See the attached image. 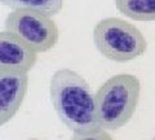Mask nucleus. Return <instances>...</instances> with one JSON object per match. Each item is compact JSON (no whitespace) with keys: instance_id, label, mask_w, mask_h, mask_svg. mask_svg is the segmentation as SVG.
<instances>
[{"instance_id":"nucleus-1","label":"nucleus","mask_w":155,"mask_h":140,"mask_svg":"<svg viewBox=\"0 0 155 140\" xmlns=\"http://www.w3.org/2000/svg\"><path fill=\"white\" fill-rule=\"evenodd\" d=\"M49 95L57 117L72 132L100 128L94 95L78 71L62 67L53 73Z\"/></svg>"},{"instance_id":"nucleus-2","label":"nucleus","mask_w":155,"mask_h":140,"mask_svg":"<svg viewBox=\"0 0 155 140\" xmlns=\"http://www.w3.org/2000/svg\"><path fill=\"white\" fill-rule=\"evenodd\" d=\"M140 96L141 82L133 74H116L105 80L94 95L101 127L106 130L124 127L136 113Z\"/></svg>"},{"instance_id":"nucleus-3","label":"nucleus","mask_w":155,"mask_h":140,"mask_svg":"<svg viewBox=\"0 0 155 140\" xmlns=\"http://www.w3.org/2000/svg\"><path fill=\"white\" fill-rule=\"evenodd\" d=\"M93 43L105 59L128 62L145 55L147 40L137 27L118 17H106L96 23Z\"/></svg>"},{"instance_id":"nucleus-4","label":"nucleus","mask_w":155,"mask_h":140,"mask_svg":"<svg viewBox=\"0 0 155 140\" xmlns=\"http://www.w3.org/2000/svg\"><path fill=\"white\" fill-rule=\"evenodd\" d=\"M4 27L36 53L53 50L60 39V30L52 16L34 9L12 11L5 18Z\"/></svg>"},{"instance_id":"nucleus-5","label":"nucleus","mask_w":155,"mask_h":140,"mask_svg":"<svg viewBox=\"0 0 155 140\" xmlns=\"http://www.w3.org/2000/svg\"><path fill=\"white\" fill-rule=\"evenodd\" d=\"M28 82V73L0 70V127L12 121L21 109Z\"/></svg>"},{"instance_id":"nucleus-6","label":"nucleus","mask_w":155,"mask_h":140,"mask_svg":"<svg viewBox=\"0 0 155 140\" xmlns=\"http://www.w3.org/2000/svg\"><path fill=\"white\" fill-rule=\"evenodd\" d=\"M38 55L9 31H0V70L28 73L38 61Z\"/></svg>"},{"instance_id":"nucleus-7","label":"nucleus","mask_w":155,"mask_h":140,"mask_svg":"<svg viewBox=\"0 0 155 140\" xmlns=\"http://www.w3.org/2000/svg\"><path fill=\"white\" fill-rule=\"evenodd\" d=\"M116 9L133 21H155V0H114Z\"/></svg>"},{"instance_id":"nucleus-8","label":"nucleus","mask_w":155,"mask_h":140,"mask_svg":"<svg viewBox=\"0 0 155 140\" xmlns=\"http://www.w3.org/2000/svg\"><path fill=\"white\" fill-rule=\"evenodd\" d=\"M0 4L16 9H34L49 16H56L64 8V0H0Z\"/></svg>"},{"instance_id":"nucleus-9","label":"nucleus","mask_w":155,"mask_h":140,"mask_svg":"<svg viewBox=\"0 0 155 140\" xmlns=\"http://www.w3.org/2000/svg\"><path fill=\"white\" fill-rule=\"evenodd\" d=\"M70 140H114V139L106 131V128L100 127L87 132H72V136Z\"/></svg>"},{"instance_id":"nucleus-10","label":"nucleus","mask_w":155,"mask_h":140,"mask_svg":"<svg viewBox=\"0 0 155 140\" xmlns=\"http://www.w3.org/2000/svg\"><path fill=\"white\" fill-rule=\"evenodd\" d=\"M28 140H39V139H35V138H31V139H28Z\"/></svg>"},{"instance_id":"nucleus-11","label":"nucleus","mask_w":155,"mask_h":140,"mask_svg":"<svg viewBox=\"0 0 155 140\" xmlns=\"http://www.w3.org/2000/svg\"><path fill=\"white\" fill-rule=\"evenodd\" d=\"M151 140H155V136H154V138H153V139H151Z\"/></svg>"}]
</instances>
